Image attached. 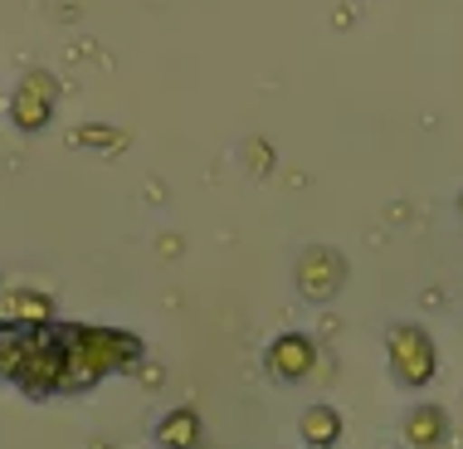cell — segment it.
Masks as SVG:
<instances>
[{"mask_svg": "<svg viewBox=\"0 0 463 449\" xmlns=\"http://www.w3.org/2000/svg\"><path fill=\"white\" fill-rule=\"evenodd\" d=\"M200 440H205V425H200V416L191 406L161 416V425H156V444L161 449H200Z\"/></svg>", "mask_w": 463, "mask_h": 449, "instance_id": "obj_8", "label": "cell"}, {"mask_svg": "<svg viewBox=\"0 0 463 449\" xmlns=\"http://www.w3.org/2000/svg\"><path fill=\"white\" fill-rule=\"evenodd\" d=\"M0 322H10V328H49L54 322V303L34 289H10V293H0Z\"/></svg>", "mask_w": 463, "mask_h": 449, "instance_id": "obj_7", "label": "cell"}, {"mask_svg": "<svg viewBox=\"0 0 463 449\" xmlns=\"http://www.w3.org/2000/svg\"><path fill=\"white\" fill-rule=\"evenodd\" d=\"M264 367H269V377L283 381V386L307 381L312 367H317V342H312L307 332H279L264 352Z\"/></svg>", "mask_w": 463, "mask_h": 449, "instance_id": "obj_4", "label": "cell"}, {"mask_svg": "<svg viewBox=\"0 0 463 449\" xmlns=\"http://www.w3.org/2000/svg\"><path fill=\"white\" fill-rule=\"evenodd\" d=\"M54 112V79L49 73H24V83L10 93V122L20 132H40Z\"/></svg>", "mask_w": 463, "mask_h": 449, "instance_id": "obj_5", "label": "cell"}, {"mask_svg": "<svg viewBox=\"0 0 463 449\" xmlns=\"http://www.w3.org/2000/svg\"><path fill=\"white\" fill-rule=\"evenodd\" d=\"M400 440L410 449H444L449 444V410L434 406V401L410 406L405 420H400Z\"/></svg>", "mask_w": 463, "mask_h": 449, "instance_id": "obj_6", "label": "cell"}, {"mask_svg": "<svg viewBox=\"0 0 463 449\" xmlns=\"http://www.w3.org/2000/svg\"><path fill=\"white\" fill-rule=\"evenodd\" d=\"M346 283V259L327 244H312L303 259H298V293L307 303H332Z\"/></svg>", "mask_w": 463, "mask_h": 449, "instance_id": "obj_3", "label": "cell"}, {"mask_svg": "<svg viewBox=\"0 0 463 449\" xmlns=\"http://www.w3.org/2000/svg\"><path fill=\"white\" fill-rule=\"evenodd\" d=\"M298 430H303L307 449H336L342 444V410L336 406H307L303 420H298Z\"/></svg>", "mask_w": 463, "mask_h": 449, "instance_id": "obj_9", "label": "cell"}, {"mask_svg": "<svg viewBox=\"0 0 463 449\" xmlns=\"http://www.w3.org/2000/svg\"><path fill=\"white\" fill-rule=\"evenodd\" d=\"M64 391H89L112 371H128L142 361V342L118 328H83L64 322Z\"/></svg>", "mask_w": 463, "mask_h": 449, "instance_id": "obj_1", "label": "cell"}, {"mask_svg": "<svg viewBox=\"0 0 463 449\" xmlns=\"http://www.w3.org/2000/svg\"><path fill=\"white\" fill-rule=\"evenodd\" d=\"M385 357H391V377L405 391H424L439 371V352H434V337L420 322H395L385 332Z\"/></svg>", "mask_w": 463, "mask_h": 449, "instance_id": "obj_2", "label": "cell"}, {"mask_svg": "<svg viewBox=\"0 0 463 449\" xmlns=\"http://www.w3.org/2000/svg\"><path fill=\"white\" fill-rule=\"evenodd\" d=\"M458 220H463V191H458Z\"/></svg>", "mask_w": 463, "mask_h": 449, "instance_id": "obj_10", "label": "cell"}]
</instances>
